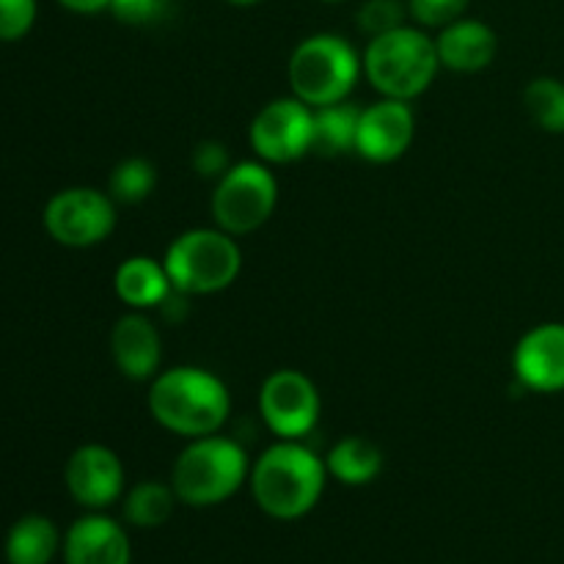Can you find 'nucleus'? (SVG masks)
Returning a JSON list of instances; mask_svg holds the SVG:
<instances>
[{
    "mask_svg": "<svg viewBox=\"0 0 564 564\" xmlns=\"http://www.w3.org/2000/svg\"><path fill=\"white\" fill-rule=\"evenodd\" d=\"M328 468L312 449L297 441H279L251 466L253 501L275 521H297L317 507Z\"/></svg>",
    "mask_w": 564,
    "mask_h": 564,
    "instance_id": "f257e3e1",
    "label": "nucleus"
},
{
    "mask_svg": "<svg viewBox=\"0 0 564 564\" xmlns=\"http://www.w3.org/2000/svg\"><path fill=\"white\" fill-rule=\"evenodd\" d=\"M147 402L160 427L191 441L218 433L231 411L224 380L196 367H174L154 375Z\"/></svg>",
    "mask_w": 564,
    "mask_h": 564,
    "instance_id": "f03ea898",
    "label": "nucleus"
},
{
    "mask_svg": "<svg viewBox=\"0 0 564 564\" xmlns=\"http://www.w3.org/2000/svg\"><path fill=\"white\" fill-rule=\"evenodd\" d=\"M251 474L248 455L224 435L193 438L171 468V488L187 507H215L229 501Z\"/></svg>",
    "mask_w": 564,
    "mask_h": 564,
    "instance_id": "7ed1b4c3",
    "label": "nucleus"
},
{
    "mask_svg": "<svg viewBox=\"0 0 564 564\" xmlns=\"http://www.w3.org/2000/svg\"><path fill=\"white\" fill-rule=\"evenodd\" d=\"M361 64L364 75L383 97L411 102L427 91L441 61L435 39L419 28L402 25L383 36L369 39Z\"/></svg>",
    "mask_w": 564,
    "mask_h": 564,
    "instance_id": "20e7f679",
    "label": "nucleus"
},
{
    "mask_svg": "<svg viewBox=\"0 0 564 564\" xmlns=\"http://www.w3.org/2000/svg\"><path fill=\"white\" fill-rule=\"evenodd\" d=\"M364 64L347 39L336 33H314L303 39L290 55V88L292 97L308 108L345 102L361 77Z\"/></svg>",
    "mask_w": 564,
    "mask_h": 564,
    "instance_id": "39448f33",
    "label": "nucleus"
},
{
    "mask_svg": "<svg viewBox=\"0 0 564 564\" xmlns=\"http://www.w3.org/2000/svg\"><path fill=\"white\" fill-rule=\"evenodd\" d=\"M165 273L174 290L185 295H213L235 284L242 268V251L224 229H191L165 251Z\"/></svg>",
    "mask_w": 564,
    "mask_h": 564,
    "instance_id": "423d86ee",
    "label": "nucleus"
},
{
    "mask_svg": "<svg viewBox=\"0 0 564 564\" xmlns=\"http://www.w3.org/2000/svg\"><path fill=\"white\" fill-rule=\"evenodd\" d=\"M279 204V182L270 169L257 160L235 163L213 193V220L226 235L242 237L262 229Z\"/></svg>",
    "mask_w": 564,
    "mask_h": 564,
    "instance_id": "0eeeda50",
    "label": "nucleus"
},
{
    "mask_svg": "<svg viewBox=\"0 0 564 564\" xmlns=\"http://www.w3.org/2000/svg\"><path fill=\"white\" fill-rule=\"evenodd\" d=\"M44 229L58 246L91 248L116 226V202L97 187H66L44 207Z\"/></svg>",
    "mask_w": 564,
    "mask_h": 564,
    "instance_id": "6e6552de",
    "label": "nucleus"
},
{
    "mask_svg": "<svg viewBox=\"0 0 564 564\" xmlns=\"http://www.w3.org/2000/svg\"><path fill=\"white\" fill-rule=\"evenodd\" d=\"M312 124L314 108L306 102L297 97L273 99L253 116L248 141L264 163H292L303 154H312Z\"/></svg>",
    "mask_w": 564,
    "mask_h": 564,
    "instance_id": "1a4fd4ad",
    "label": "nucleus"
},
{
    "mask_svg": "<svg viewBox=\"0 0 564 564\" xmlns=\"http://www.w3.org/2000/svg\"><path fill=\"white\" fill-rule=\"evenodd\" d=\"M259 413L281 441H297L314 430L319 419V391L297 369L268 375L259 391Z\"/></svg>",
    "mask_w": 564,
    "mask_h": 564,
    "instance_id": "9d476101",
    "label": "nucleus"
},
{
    "mask_svg": "<svg viewBox=\"0 0 564 564\" xmlns=\"http://www.w3.org/2000/svg\"><path fill=\"white\" fill-rule=\"evenodd\" d=\"M64 482L72 499L86 510H105L127 494L124 466L119 455L102 444H83L69 455Z\"/></svg>",
    "mask_w": 564,
    "mask_h": 564,
    "instance_id": "9b49d317",
    "label": "nucleus"
},
{
    "mask_svg": "<svg viewBox=\"0 0 564 564\" xmlns=\"http://www.w3.org/2000/svg\"><path fill=\"white\" fill-rule=\"evenodd\" d=\"M416 135V116L411 102L383 97L361 108L356 135V152L369 163H394L411 149Z\"/></svg>",
    "mask_w": 564,
    "mask_h": 564,
    "instance_id": "f8f14e48",
    "label": "nucleus"
},
{
    "mask_svg": "<svg viewBox=\"0 0 564 564\" xmlns=\"http://www.w3.org/2000/svg\"><path fill=\"white\" fill-rule=\"evenodd\" d=\"M512 369L523 389L538 394L564 391V323H543L521 336Z\"/></svg>",
    "mask_w": 564,
    "mask_h": 564,
    "instance_id": "ddd939ff",
    "label": "nucleus"
},
{
    "mask_svg": "<svg viewBox=\"0 0 564 564\" xmlns=\"http://www.w3.org/2000/svg\"><path fill=\"white\" fill-rule=\"evenodd\" d=\"M64 562L66 564H130L132 549L124 527L113 518L83 516L66 529L64 534Z\"/></svg>",
    "mask_w": 564,
    "mask_h": 564,
    "instance_id": "4468645a",
    "label": "nucleus"
},
{
    "mask_svg": "<svg viewBox=\"0 0 564 564\" xmlns=\"http://www.w3.org/2000/svg\"><path fill=\"white\" fill-rule=\"evenodd\" d=\"M110 356L116 369L130 380H152L160 369L163 345L152 319L141 312L119 317L110 330Z\"/></svg>",
    "mask_w": 564,
    "mask_h": 564,
    "instance_id": "2eb2a0df",
    "label": "nucleus"
},
{
    "mask_svg": "<svg viewBox=\"0 0 564 564\" xmlns=\"http://www.w3.org/2000/svg\"><path fill=\"white\" fill-rule=\"evenodd\" d=\"M435 50H438L441 66L471 75V72H482L494 64L496 53H499V36L485 22L460 17L441 28Z\"/></svg>",
    "mask_w": 564,
    "mask_h": 564,
    "instance_id": "dca6fc26",
    "label": "nucleus"
},
{
    "mask_svg": "<svg viewBox=\"0 0 564 564\" xmlns=\"http://www.w3.org/2000/svg\"><path fill=\"white\" fill-rule=\"evenodd\" d=\"M113 290L132 312H147V308H158L171 295L174 284L163 262H154L149 257H130L116 268Z\"/></svg>",
    "mask_w": 564,
    "mask_h": 564,
    "instance_id": "f3484780",
    "label": "nucleus"
},
{
    "mask_svg": "<svg viewBox=\"0 0 564 564\" xmlns=\"http://www.w3.org/2000/svg\"><path fill=\"white\" fill-rule=\"evenodd\" d=\"M64 545L58 527L47 516H22L6 534L3 554L9 564H50Z\"/></svg>",
    "mask_w": 564,
    "mask_h": 564,
    "instance_id": "a211bd4d",
    "label": "nucleus"
},
{
    "mask_svg": "<svg viewBox=\"0 0 564 564\" xmlns=\"http://www.w3.org/2000/svg\"><path fill=\"white\" fill-rule=\"evenodd\" d=\"M325 468L341 485H369L383 471V452L364 435H347L330 446L325 457Z\"/></svg>",
    "mask_w": 564,
    "mask_h": 564,
    "instance_id": "6ab92c4d",
    "label": "nucleus"
},
{
    "mask_svg": "<svg viewBox=\"0 0 564 564\" xmlns=\"http://www.w3.org/2000/svg\"><path fill=\"white\" fill-rule=\"evenodd\" d=\"M358 119L361 108L352 102H334L314 108L312 124V154L319 158H341L347 152H356Z\"/></svg>",
    "mask_w": 564,
    "mask_h": 564,
    "instance_id": "aec40b11",
    "label": "nucleus"
},
{
    "mask_svg": "<svg viewBox=\"0 0 564 564\" xmlns=\"http://www.w3.org/2000/svg\"><path fill=\"white\" fill-rule=\"evenodd\" d=\"M121 512H124V521L132 523L138 529H158L163 523H169V518L174 516L176 507V494L171 485L165 482H138L121 496Z\"/></svg>",
    "mask_w": 564,
    "mask_h": 564,
    "instance_id": "412c9836",
    "label": "nucleus"
},
{
    "mask_svg": "<svg viewBox=\"0 0 564 564\" xmlns=\"http://www.w3.org/2000/svg\"><path fill=\"white\" fill-rule=\"evenodd\" d=\"M523 105L540 130L564 135V83L560 77H534L523 91Z\"/></svg>",
    "mask_w": 564,
    "mask_h": 564,
    "instance_id": "4be33fe9",
    "label": "nucleus"
},
{
    "mask_svg": "<svg viewBox=\"0 0 564 564\" xmlns=\"http://www.w3.org/2000/svg\"><path fill=\"white\" fill-rule=\"evenodd\" d=\"M158 185L154 165L143 158H127L110 171L108 196L116 204H141Z\"/></svg>",
    "mask_w": 564,
    "mask_h": 564,
    "instance_id": "5701e85b",
    "label": "nucleus"
},
{
    "mask_svg": "<svg viewBox=\"0 0 564 564\" xmlns=\"http://www.w3.org/2000/svg\"><path fill=\"white\" fill-rule=\"evenodd\" d=\"M408 17H411L408 14V3H402V0H364L356 14V22L358 31L375 39L405 25Z\"/></svg>",
    "mask_w": 564,
    "mask_h": 564,
    "instance_id": "b1692460",
    "label": "nucleus"
},
{
    "mask_svg": "<svg viewBox=\"0 0 564 564\" xmlns=\"http://www.w3.org/2000/svg\"><path fill=\"white\" fill-rule=\"evenodd\" d=\"M36 0H0V42H20L36 25Z\"/></svg>",
    "mask_w": 564,
    "mask_h": 564,
    "instance_id": "393cba45",
    "label": "nucleus"
},
{
    "mask_svg": "<svg viewBox=\"0 0 564 564\" xmlns=\"http://www.w3.org/2000/svg\"><path fill=\"white\" fill-rule=\"evenodd\" d=\"M408 14L424 28H444L460 20L471 0H405Z\"/></svg>",
    "mask_w": 564,
    "mask_h": 564,
    "instance_id": "a878e982",
    "label": "nucleus"
},
{
    "mask_svg": "<svg viewBox=\"0 0 564 564\" xmlns=\"http://www.w3.org/2000/svg\"><path fill=\"white\" fill-rule=\"evenodd\" d=\"M169 9V0H110V14L124 25H149L158 22Z\"/></svg>",
    "mask_w": 564,
    "mask_h": 564,
    "instance_id": "bb28decb",
    "label": "nucleus"
},
{
    "mask_svg": "<svg viewBox=\"0 0 564 564\" xmlns=\"http://www.w3.org/2000/svg\"><path fill=\"white\" fill-rule=\"evenodd\" d=\"M191 163L193 169H196V174L207 176V180H215V182H218L231 165H235L229 160V152H226L224 143L218 141H202L198 147H193Z\"/></svg>",
    "mask_w": 564,
    "mask_h": 564,
    "instance_id": "cd10ccee",
    "label": "nucleus"
},
{
    "mask_svg": "<svg viewBox=\"0 0 564 564\" xmlns=\"http://www.w3.org/2000/svg\"><path fill=\"white\" fill-rule=\"evenodd\" d=\"M58 6H64L72 14H99L110 9V0H58Z\"/></svg>",
    "mask_w": 564,
    "mask_h": 564,
    "instance_id": "c85d7f7f",
    "label": "nucleus"
},
{
    "mask_svg": "<svg viewBox=\"0 0 564 564\" xmlns=\"http://www.w3.org/2000/svg\"><path fill=\"white\" fill-rule=\"evenodd\" d=\"M226 3H231V6H240V9H248V6H257L259 0H226Z\"/></svg>",
    "mask_w": 564,
    "mask_h": 564,
    "instance_id": "c756f323",
    "label": "nucleus"
},
{
    "mask_svg": "<svg viewBox=\"0 0 564 564\" xmlns=\"http://www.w3.org/2000/svg\"><path fill=\"white\" fill-rule=\"evenodd\" d=\"M323 3H341V0H323Z\"/></svg>",
    "mask_w": 564,
    "mask_h": 564,
    "instance_id": "7c9ffc66",
    "label": "nucleus"
}]
</instances>
